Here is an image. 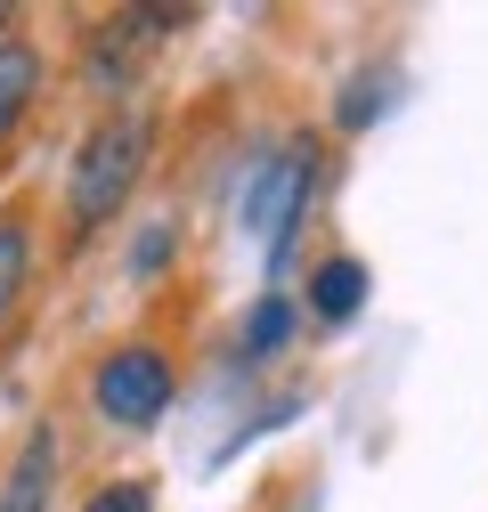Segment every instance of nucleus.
Listing matches in <instances>:
<instances>
[{
  "label": "nucleus",
  "instance_id": "1",
  "mask_svg": "<svg viewBox=\"0 0 488 512\" xmlns=\"http://www.w3.org/2000/svg\"><path fill=\"white\" fill-rule=\"evenodd\" d=\"M147 155H155V114L114 106L106 122H90V139L74 147V171H66V220H74V236L106 228L122 204H131V187L147 179Z\"/></svg>",
  "mask_w": 488,
  "mask_h": 512
},
{
  "label": "nucleus",
  "instance_id": "2",
  "mask_svg": "<svg viewBox=\"0 0 488 512\" xmlns=\"http://www.w3.org/2000/svg\"><path fill=\"white\" fill-rule=\"evenodd\" d=\"M318 196V139H285L277 155H261L253 187H244V228L261 236L269 252V277H285V252H293V228Z\"/></svg>",
  "mask_w": 488,
  "mask_h": 512
},
{
  "label": "nucleus",
  "instance_id": "3",
  "mask_svg": "<svg viewBox=\"0 0 488 512\" xmlns=\"http://www.w3.org/2000/svg\"><path fill=\"white\" fill-rule=\"evenodd\" d=\"M171 358L155 350V342H122V350H106L98 358V374H90V399H98V415L114 423V431H155L163 415H171Z\"/></svg>",
  "mask_w": 488,
  "mask_h": 512
},
{
  "label": "nucleus",
  "instance_id": "4",
  "mask_svg": "<svg viewBox=\"0 0 488 512\" xmlns=\"http://www.w3.org/2000/svg\"><path fill=\"white\" fill-rule=\"evenodd\" d=\"M188 25V9H114L98 33H90V82L106 90V98H122L139 82V66H147V49L163 41V33H179Z\"/></svg>",
  "mask_w": 488,
  "mask_h": 512
},
{
  "label": "nucleus",
  "instance_id": "5",
  "mask_svg": "<svg viewBox=\"0 0 488 512\" xmlns=\"http://www.w3.org/2000/svg\"><path fill=\"white\" fill-rule=\"evenodd\" d=\"M49 496H57V431L41 423V431L17 447L9 480H0V512H49Z\"/></svg>",
  "mask_w": 488,
  "mask_h": 512
},
{
  "label": "nucleus",
  "instance_id": "6",
  "mask_svg": "<svg viewBox=\"0 0 488 512\" xmlns=\"http://www.w3.org/2000/svg\"><path fill=\"white\" fill-rule=\"evenodd\" d=\"M41 49L33 41H17V33H0V139L17 131V122L33 114V98H41Z\"/></svg>",
  "mask_w": 488,
  "mask_h": 512
},
{
  "label": "nucleus",
  "instance_id": "7",
  "mask_svg": "<svg viewBox=\"0 0 488 512\" xmlns=\"http://www.w3.org/2000/svg\"><path fill=\"white\" fill-rule=\"evenodd\" d=\"M310 309H318V326H350V317L366 309V261H358V252H334V261H318V277H310Z\"/></svg>",
  "mask_w": 488,
  "mask_h": 512
},
{
  "label": "nucleus",
  "instance_id": "8",
  "mask_svg": "<svg viewBox=\"0 0 488 512\" xmlns=\"http://www.w3.org/2000/svg\"><path fill=\"white\" fill-rule=\"evenodd\" d=\"M293 326H301V309H293L285 293H261L253 309H244V326H236V358H244V366L277 358V350L293 342Z\"/></svg>",
  "mask_w": 488,
  "mask_h": 512
},
{
  "label": "nucleus",
  "instance_id": "9",
  "mask_svg": "<svg viewBox=\"0 0 488 512\" xmlns=\"http://www.w3.org/2000/svg\"><path fill=\"white\" fill-rule=\"evenodd\" d=\"M25 277H33V236L17 220H0V326H9V309L25 301Z\"/></svg>",
  "mask_w": 488,
  "mask_h": 512
},
{
  "label": "nucleus",
  "instance_id": "10",
  "mask_svg": "<svg viewBox=\"0 0 488 512\" xmlns=\"http://www.w3.org/2000/svg\"><path fill=\"white\" fill-rule=\"evenodd\" d=\"M383 106H391V74L375 66V74H358V82L334 98V122H342V131H366V122H375Z\"/></svg>",
  "mask_w": 488,
  "mask_h": 512
},
{
  "label": "nucleus",
  "instance_id": "11",
  "mask_svg": "<svg viewBox=\"0 0 488 512\" xmlns=\"http://www.w3.org/2000/svg\"><path fill=\"white\" fill-rule=\"evenodd\" d=\"M82 512H155V480H106Z\"/></svg>",
  "mask_w": 488,
  "mask_h": 512
},
{
  "label": "nucleus",
  "instance_id": "12",
  "mask_svg": "<svg viewBox=\"0 0 488 512\" xmlns=\"http://www.w3.org/2000/svg\"><path fill=\"white\" fill-rule=\"evenodd\" d=\"M171 244H179V236H171V220H155V228L139 236V252H131V277H155V269L171 261Z\"/></svg>",
  "mask_w": 488,
  "mask_h": 512
},
{
  "label": "nucleus",
  "instance_id": "13",
  "mask_svg": "<svg viewBox=\"0 0 488 512\" xmlns=\"http://www.w3.org/2000/svg\"><path fill=\"white\" fill-rule=\"evenodd\" d=\"M9 17H17V9H9V0H0V25H9Z\"/></svg>",
  "mask_w": 488,
  "mask_h": 512
}]
</instances>
